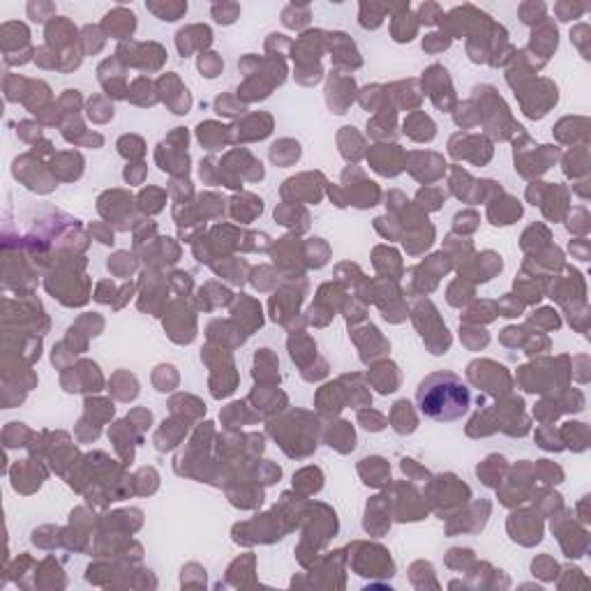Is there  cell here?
<instances>
[{
	"instance_id": "13",
	"label": "cell",
	"mask_w": 591,
	"mask_h": 591,
	"mask_svg": "<svg viewBox=\"0 0 591 591\" xmlns=\"http://www.w3.org/2000/svg\"><path fill=\"white\" fill-rule=\"evenodd\" d=\"M28 17L33 21H40L44 24L47 19H56V5L54 3H40V0H33V3H28Z\"/></svg>"
},
{
	"instance_id": "3",
	"label": "cell",
	"mask_w": 591,
	"mask_h": 591,
	"mask_svg": "<svg viewBox=\"0 0 591 591\" xmlns=\"http://www.w3.org/2000/svg\"><path fill=\"white\" fill-rule=\"evenodd\" d=\"M104 28L113 40H127L136 28V14L132 10H125V7H113L104 17Z\"/></svg>"
},
{
	"instance_id": "4",
	"label": "cell",
	"mask_w": 591,
	"mask_h": 591,
	"mask_svg": "<svg viewBox=\"0 0 591 591\" xmlns=\"http://www.w3.org/2000/svg\"><path fill=\"white\" fill-rule=\"evenodd\" d=\"M176 42H178V51L183 54V58H187L194 47L206 49L213 42V33H210L208 26H187L178 33Z\"/></svg>"
},
{
	"instance_id": "9",
	"label": "cell",
	"mask_w": 591,
	"mask_h": 591,
	"mask_svg": "<svg viewBox=\"0 0 591 591\" xmlns=\"http://www.w3.org/2000/svg\"><path fill=\"white\" fill-rule=\"evenodd\" d=\"M309 19H312V14H309V5L305 3H291L282 10V21L286 28H302Z\"/></svg>"
},
{
	"instance_id": "1",
	"label": "cell",
	"mask_w": 591,
	"mask_h": 591,
	"mask_svg": "<svg viewBox=\"0 0 591 591\" xmlns=\"http://www.w3.org/2000/svg\"><path fill=\"white\" fill-rule=\"evenodd\" d=\"M416 402L421 414L437 423L460 421L472 407V391L455 372H432L418 384Z\"/></svg>"
},
{
	"instance_id": "14",
	"label": "cell",
	"mask_w": 591,
	"mask_h": 591,
	"mask_svg": "<svg viewBox=\"0 0 591 591\" xmlns=\"http://www.w3.org/2000/svg\"><path fill=\"white\" fill-rule=\"evenodd\" d=\"M416 19H418L421 24H425V26H435L437 21L444 19V12H442V7H439L437 3H423L418 14H416Z\"/></svg>"
},
{
	"instance_id": "2",
	"label": "cell",
	"mask_w": 591,
	"mask_h": 591,
	"mask_svg": "<svg viewBox=\"0 0 591 591\" xmlns=\"http://www.w3.org/2000/svg\"><path fill=\"white\" fill-rule=\"evenodd\" d=\"M391 33L395 42H411L418 33V19L409 10V3L391 5Z\"/></svg>"
},
{
	"instance_id": "8",
	"label": "cell",
	"mask_w": 591,
	"mask_h": 591,
	"mask_svg": "<svg viewBox=\"0 0 591 591\" xmlns=\"http://www.w3.org/2000/svg\"><path fill=\"white\" fill-rule=\"evenodd\" d=\"M146 10L148 12H153L157 19H162V21H178L183 14L187 12V3H146Z\"/></svg>"
},
{
	"instance_id": "6",
	"label": "cell",
	"mask_w": 591,
	"mask_h": 591,
	"mask_svg": "<svg viewBox=\"0 0 591 591\" xmlns=\"http://www.w3.org/2000/svg\"><path fill=\"white\" fill-rule=\"evenodd\" d=\"M74 37H77V28L70 24V19L67 17H56L47 26V42L49 44L63 47V44H72Z\"/></svg>"
},
{
	"instance_id": "11",
	"label": "cell",
	"mask_w": 591,
	"mask_h": 591,
	"mask_svg": "<svg viewBox=\"0 0 591 591\" xmlns=\"http://www.w3.org/2000/svg\"><path fill=\"white\" fill-rule=\"evenodd\" d=\"M210 14H213V19L217 21V24L231 26L233 21L238 19L240 5H238V3H215L213 7H210Z\"/></svg>"
},
{
	"instance_id": "15",
	"label": "cell",
	"mask_w": 591,
	"mask_h": 591,
	"mask_svg": "<svg viewBox=\"0 0 591 591\" xmlns=\"http://www.w3.org/2000/svg\"><path fill=\"white\" fill-rule=\"evenodd\" d=\"M199 70L206 74L208 79H213V77H217V72L222 70V60L217 58V54H201Z\"/></svg>"
},
{
	"instance_id": "17",
	"label": "cell",
	"mask_w": 591,
	"mask_h": 591,
	"mask_svg": "<svg viewBox=\"0 0 591 591\" xmlns=\"http://www.w3.org/2000/svg\"><path fill=\"white\" fill-rule=\"evenodd\" d=\"M451 44V37L448 35H444V33H432L425 37V42H423V49H428V51H442L446 49Z\"/></svg>"
},
{
	"instance_id": "10",
	"label": "cell",
	"mask_w": 591,
	"mask_h": 591,
	"mask_svg": "<svg viewBox=\"0 0 591 591\" xmlns=\"http://www.w3.org/2000/svg\"><path fill=\"white\" fill-rule=\"evenodd\" d=\"M548 14V5L545 3H522L520 5V19H522V24H527V26H534V24H541L543 19H548L545 17Z\"/></svg>"
},
{
	"instance_id": "16",
	"label": "cell",
	"mask_w": 591,
	"mask_h": 591,
	"mask_svg": "<svg viewBox=\"0 0 591 591\" xmlns=\"http://www.w3.org/2000/svg\"><path fill=\"white\" fill-rule=\"evenodd\" d=\"M587 35H589V26H587V24H580V26H575V28L571 30V42L575 44V47H580V51L585 54V58H587V54H589V49H587Z\"/></svg>"
},
{
	"instance_id": "7",
	"label": "cell",
	"mask_w": 591,
	"mask_h": 591,
	"mask_svg": "<svg viewBox=\"0 0 591 591\" xmlns=\"http://www.w3.org/2000/svg\"><path fill=\"white\" fill-rule=\"evenodd\" d=\"M386 14H391V5H379V3H360V26L363 28H379L384 24Z\"/></svg>"
},
{
	"instance_id": "12",
	"label": "cell",
	"mask_w": 591,
	"mask_h": 591,
	"mask_svg": "<svg viewBox=\"0 0 591 591\" xmlns=\"http://www.w3.org/2000/svg\"><path fill=\"white\" fill-rule=\"evenodd\" d=\"M587 10H589V5H585V3H571V0H562V3L555 5V14L562 21L580 19Z\"/></svg>"
},
{
	"instance_id": "5",
	"label": "cell",
	"mask_w": 591,
	"mask_h": 591,
	"mask_svg": "<svg viewBox=\"0 0 591 591\" xmlns=\"http://www.w3.org/2000/svg\"><path fill=\"white\" fill-rule=\"evenodd\" d=\"M557 42H559L557 26L552 24L550 19H543L541 26H538L534 30V35H532V49L543 51V56H548V54H552V51L557 49Z\"/></svg>"
}]
</instances>
